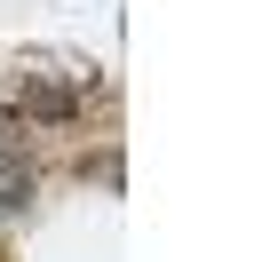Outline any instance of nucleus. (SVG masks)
Segmentation results:
<instances>
[{"label":"nucleus","mask_w":262,"mask_h":262,"mask_svg":"<svg viewBox=\"0 0 262 262\" xmlns=\"http://www.w3.org/2000/svg\"><path fill=\"white\" fill-rule=\"evenodd\" d=\"M16 103H24V112H40V119H72V112H80V96H72V88H56V80H32V72L16 80Z\"/></svg>","instance_id":"f257e3e1"}]
</instances>
